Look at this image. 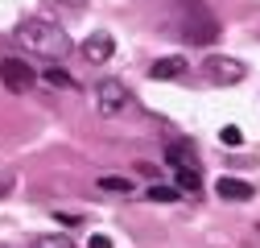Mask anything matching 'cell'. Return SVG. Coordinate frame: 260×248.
Returning a JSON list of instances; mask_svg holds the SVG:
<instances>
[{
  "label": "cell",
  "mask_w": 260,
  "mask_h": 248,
  "mask_svg": "<svg viewBox=\"0 0 260 248\" xmlns=\"http://www.w3.org/2000/svg\"><path fill=\"white\" fill-rule=\"evenodd\" d=\"M17 42H21L25 50H34V54L50 58V62H62V58L75 54L71 34H67L62 25L46 21V17H29V21H21V25H17Z\"/></svg>",
  "instance_id": "1"
},
{
  "label": "cell",
  "mask_w": 260,
  "mask_h": 248,
  "mask_svg": "<svg viewBox=\"0 0 260 248\" xmlns=\"http://www.w3.org/2000/svg\"><path fill=\"white\" fill-rule=\"evenodd\" d=\"M182 42H190V46H211L215 38H219V21L207 13V9H199L194 5L190 9V17H182Z\"/></svg>",
  "instance_id": "2"
},
{
  "label": "cell",
  "mask_w": 260,
  "mask_h": 248,
  "mask_svg": "<svg viewBox=\"0 0 260 248\" xmlns=\"http://www.w3.org/2000/svg\"><path fill=\"white\" fill-rule=\"evenodd\" d=\"M203 75L219 87H232V83H244V62L240 58H227V54H207L203 58Z\"/></svg>",
  "instance_id": "3"
},
{
  "label": "cell",
  "mask_w": 260,
  "mask_h": 248,
  "mask_svg": "<svg viewBox=\"0 0 260 248\" xmlns=\"http://www.w3.org/2000/svg\"><path fill=\"white\" fill-rule=\"evenodd\" d=\"M95 108H100V116H120L128 108V87L116 83V79L95 83Z\"/></svg>",
  "instance_id": "4"
},
{
  "label": "cell",
  "mask_w": 260,
  "mask_h": 248,
  "mask_svg": "<svg viewBox=\"0 0 260 248\" xmlns=\"http://www.w3.org/2000/svg\"><path fill=\"white\" fill-rule=\"evenodd\" d=\"M0 83H5L9 91H29V87L38 83V75H34V67H29V62L5 58V62H0Z\"/></svg>",
  "instance_id": "5"
},
{
  "label": "cell",
  "mask_w": 260,
  "mask_h": 248,
  "mask_svg": "<svg viewBox=\"0 0 260 248\" xmlns=\"http://www.w3.org/2000/svg\"><path fill=\"white\" fill-rule=\"evenodd\" d=\"M79 50H83V58H87V62H95V67H100V62H108V58H112L116 42H112V34H104V29H100V34H91Z\"/></svg>",
  "instance_id": "6"
},
{
  "label": "cell",
  "mask_w": 260,
  "mask_h": 248,
  "mask_svg": "<svg viewBox=\"0 0 260 248\" xmlns=\"http://www.w3.org/2000/svg\"><path fill=\"white\" fill-rule=\"evenodd\" d=\"M215 191H219V199H227V203H240V199H252V182L219 178V182H215Z\"/></svg>",
  "instance_id": "7"
},
{
  "label": "cell",
  "mask_w": 260,
  "mask_h": 248,
  "mask_svg": "<svg viewBox=\"0 0 260 248\" xmlns=\"http://www.w3.org/2000/svg\"><path fill=\"white\" fill-rule=\"evenodd\" d=\"M178 75H186V58H182V54L153 62V79H178Z\"/></svg>",
  "instance_id": "8"
},
{
  "label": "cell",
  "mask_w": 260,
  "mask_h": 248,
  "mask_svg": "<svg viewBox=\"0 0 260 248\" xmlns=\"http://www.w3.org/2000/svg\"><path fill=\"white\" fill-rule=\"evenodd\" d=\"M166 162L174 166V170H199V158L186 149V145H174V149H166Z\"/></svg>",
  "instance_id": "9"
},
{
  "label": "cell",
  "mask_w": 260,
  "mask_h": 248,
  "mask_svg": "<svg viewBox=\"0 0 260 248\" xmlns=\"http://www.w3.org/2000/svg\"><path fill=\"white\" fill-rule=\"evenodd\" d=\"M100 191H108V195H137V186L128 178H120V174H104L100 178Z\"/></svg>",
  "instance_id": "10"
},
{
  "label": "cell",
  "mask_w": 260,
  "mask_h": 248,
  "mask_svg": "<svg viewBox=\"0 0 260 248\" xmlns=\"http://www.w3.org/2000/svg\"><path fill=\"white\" fill-rule=\"evenodd\" d=\"M174 182L182 186V191H190V195L203 191V174H199V170H174Z\"/></svg>",
  "instance_id": "11"
},
{
  "label": "cell",
  "mask_w": 260,
  "mask_h": 248,
  "mask_svg": "<svg viewBox=\"0 0 260 248\" xmlns=\"http://www.w3.org/2000/svg\"><path fill=\"white\" fill-rule=\"evenodd\" d=\"M149 199L153 203H174L178 199V186H149Z\"/></svg>",
  "instance_id": "12"
},
{
  "label": "cell",
  "mask_w": 260,
  "mask_h": 248,
  "mask_svg": "<svg viewBox=\"0 0 260 248\" xmlns=\"http://www.w3.org/2000/svg\"><path fill=\"white\" fill-rule=\"evenodd\" d=\"M46 83H50V87H75V79H71L67 71H58V67L46 71Z\"/></svg>",
  "instance_id": "13"
},
{
  "label": "cell",
  "mask_w": 260,
  "mask_h": 248,
  "mask_svg": "<svg viewBox=\"0 0 260 248\" xmlns=\"http://www.w3.org/2000/svg\"><path fill=\"white\" fill-rule=\"evenodd\" d=\"M34 248H75V240L71 236H42Z\"/></svg>",
  "instance_id": "14"
},
{
  "label": "cell",
  "mask_w": 260,
  "mask_h": 248,
  "mask_svg": "<svg viewBox=\"0 0 260 248\" xmlns=\"http://www.w3.org/2000/svg\"><path fill=\"white\" fill-rule=\"evenodd\" d=\"M219 141H223V145H240V141H244V133L236 129V124H223V129H219Z\"/></svg>",
  "instance_id": "15"
},
{
  "label": "cell",
  "mask_w": 260,
  "mask_h": 248,
  "mask_svg": "<svg viewBox=\"0 0 260 248\" xmlns=\"http://www.w3.org/2000/svg\"><path fill=\"white\" fill-rule=\"evenodd\" d=\"M87 248H116V244H112V240H108V236H104V232H95V236H91V244H87Z\"/></svg>",
  "instance_id": "16"
},
{
  "label": "cell",
  "mask_w": 260,
  "mask_h": 248,
  "mask_svg": "<svg viewBox=\"0 0 260 248\" xmlns=\"http://www.w3.org/2000/svg\"><path fill=\"white\" fill-rule=\"evenodd\" d=\"M58 5H67V9H87V0H58Z\"/></svg>",
  "instance_id": "17"
}]
</instances>
